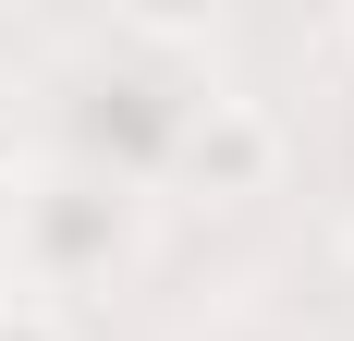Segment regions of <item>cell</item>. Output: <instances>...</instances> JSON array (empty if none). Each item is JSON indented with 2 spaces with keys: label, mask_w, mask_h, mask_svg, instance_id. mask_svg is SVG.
Here are the masks:
<instances>
[{
  "label": "cell",
  "mask_w": 354,
  "mask_h": 341,
  "mask_svg": "<svg viewBox=\"0 0 354 341\" xmlns=\"http://www.w3.org/2000/svg\"><path fill=\"white\" fill-rule=\"evenodd\" d=\"M269 159H281V146H269V122H257L245 98H208L196 122H183V170H196L208 195H257Z\"/></svg>",
  "instance_id": "cell-1"
},
{
  "label": "cell",
  "mask_w": 354,
  "mask_h": 341,
  "mask_svg": "<svg viewBox=\"0 0 354 341\" xmlns=\"http://www.w3.org/2000/svg\"><path fill=\"white\" fill-rule=\"evenodd\" d=\"M0 341H73V329H62L49 305H0Z\"/></svg>",
  "instance_id": "cell-3"
},
{
  "label": "cell",
  "mask_w": 354,
  "mask_h": 341,
  "mask_svg": "<svg viewBox=\"0 0 354 341\" xmlns=\"http://www.w3.org/2000/svg\"><path fill=\"white\" fill-rule=\"evenodd\" d=\"M25 244H37V269H98V256H122V207L110 195H37Z\"/></svg>",
  "instance_id": "cell-2"
}]
</instances>
